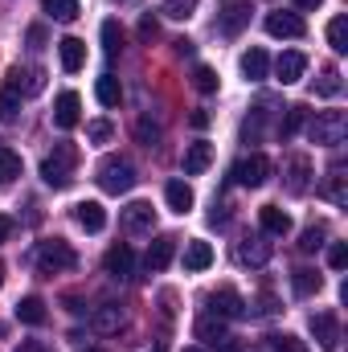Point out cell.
<instances>
[{
    "instance_id": "obj_1",
    "label": "cell",
    "mask_w": 348,
    "mask_h": 352,
    "mask_svg": "<svg viewBox=\"0 0 348 352\" xmlns=\"http://www.w3.org/2000/svg\"><path fill=\"white\" fill-rule=\"evenodd\" d=\"M94 180H98V188L111 192V197L131 192V184H135V164H131L127 156H107V160L94 168Z\"/></svg>"
},
{
    "instance_id": "obj_2",
    "label": "cell",
    "mask_w": 348,
    "mask_h": 352,
    "mask_svg": "<svg viewBox=\"0 0 348 352\" xmlns=\"http://www.w3.org/2000/svg\"><path fill=\"white\" fill-rule=\"evenodd\" d=\"M74 160H78V152H74L70 144L54 148V152L41 160V180H45L50 188H66V184L74 180Z\"/></svg>"
},
{
    "instance_id": "obj_3",
    "label": "cell",
    "mask_w": 348,
    "mask_h": 352,
    "mask_svg": "<svg viewBox=\"0 0 348 352\" xmlns=\"http://www.w3.org/2000/svg\"><path fill=\"white\" fill-rule=\"evenodd\" d=\"M74 266H78V254L70 250V242L50 238V242L37 246V270L41 274H62V270H74Z\"/></svg>"
},
{
    "instance_id": "obj_4",
    "label": "cell",
    "mask_w": 348,
    "mask_h": 352,
    "mask_svg": "<svg viewBox=\"0 0 348 352\" xmlns=\"http://www.w3.org/2000/svg\"><path fill=\"white\" fill-rule=\"evenodd\" d=\"M307 135H312L316 144H324V148H336V144H345V135H348V115H345V111H324V115H316V119H312V127H307Z\"/></svg>"
},
{
    "instance_id": "obj_5",
    "label": "cell",
    "mask_w": 348,
    "mask_h": 352,
    "mask_svg": "<svg viewBox=\"0 0 348 352\" xmlns=\"http://www.w3.org/2000/svg\"><path fill=\"white\" fill-rule=\"evenodd\" d=\"M193 336L201 340V349L234 352V336H230L226 320H217V316H201V320H197V328H193Z\"/></svg>"
},
{
    "instance_id": "obj_6",
    "label": "cell",
    "mask_w": 348,
    "mask_h": 352,
    "mask_svg": "<svg viewBox=\"0 0 348 352\" xmlns=\"http://www.w3.org/2000/svg\"><path fill=\"white\" fill-rule=\"evenodd\" d=\"M234 180L238 184H246V188H259V184H266V176H270V160L262 156V152H254V156H242L238 164H234Z\"/></svg>"
},
{
    "instance_id": "obj_7",
    "label": "cell",
    "mask_w": 348,
    "mask_h": 352,
    "mask_svg": "<svg viewBox=\"0 0 348 352\" xmlns=\"http://www.w3.org/2000/svg\"><path fill=\"white\" fill-rule=\"evenodd\" d=\"M312 336H316V344H320L324 352H336L340 349V320H336L332 311L312 316Z\"/></svg>"
},
{
    "instance_id": "obj_8",
    "label": "cell",
    "mask_w": 348,
    "mask_h": 352,
    "mask_svg": "<svg viewBox=\"0 0 348 352\" xmlns=\"http://www.w3.org/2000/svg\"><path fill=\"white\" fill-rule=\"evenodd\" d=\"M266 33H270V37H291V41H295V37L307 33V25H303L299 12H283V8H279V12H266Z\"/></svg>"
},
{
    "instance_id": "obj_9",
    "label": "cell",
    "mask_w": 348,
    "mask_h": 352,
    "mask_svg": "<svg viewBox=\"0 0 348 352\" xmlns=\"http://www.w3.org/2000/svg\"><path fill=\"white\" fill-rule=\"evenodd\" d=\"M78 119H83V98L74 90H62L58 102H54V123L62 131H70V127H78Z\"/></svg>"
},
{
    "instance_id": "obj_10",
    "label": "cell",
    "mask_w": 348,
    "mask_h": 352,
    "mask_svg": "<svg viewBox=\"0 0 348 352\" xmlns=\"http://www.w3.org/2000/svg\"><path fill=\"white\" fill-rule=\"evenodd\" d=\"M209 311H213L217 320H238V316H246V303H242V295H238V291L221 287V291H213V295H209Z\"/></svg>"
},
{
    "instance_id": "obj_11",
    "label": "cell",
    "mask_w": 348,
    "mask_h": 352,
    "mask_svg": "<svg viewBox=\"0 0 348 352\" xmlns=\"http://www.w3.org/2000/svg\"><path fill=\"white\" fill-rule=\"evenodd\" d=\"M131 266H135V254H131V246H123V242L102 254V270H107L111 278H131Z\"/></svg>"
},
{
    "instance_id": "obj_12",
    "label": "cell",
    "mask_w": 348,
    "mask_h": 352,
    "mask_svg": "<svg viewBox=\"0 0 348 352\" xmlns=\"http://www.w3.org/2000/svg\"><path fill=\"white\" fill-rule=\"evenodd\" d=\"M123 226H127L131 234H148V230L156 226V209H152L148 201H131V205L123 209Z\"/></svg>"
},
{
    "instance_id": "obj_13",
    "label": "cell",
    "mask_w": 348,
    "mask_h": 352,
    "mask_svg": "<svg viewBox=\"0 0 348 352\" xmlns=\"http://www.w3.org/2000/svg\"><path fill=\"white\" fill-rule=\"evenodd\" d=\"M8 78H12L8 87L17 90V94H41V90H45V70H41V66H25V70L17 66Z\"/></svg>"
},
{
    "instance_id": "obj_14",
    "label": "cell",
    "mask_w": 348,
    "mask_h": 352,
    "mask_svg": "<svg viewBox=\"0 0 348 352\" xmlns=\"http://www.w3.org/2000/svg\"><path fill=\"white\" fill-rule=\"evenodd\" d=\"M58 58H62V70H66V74H78V70L87 66V45H83L78 37H62V41H58Z\"/></svg>"
},
{
    "instance_id": "obj_15",
    "label": "cell",
    "mask_w": 348,
    "mask_h": 352,
    "mask_svg": "<svg viewBox=\"0 0 348 352\" xmlns=\"http://www.w3.org/2000/svg\"><path fill=\"white\" fill-rule=\"evenodd\" d=\"M303 70H307V58H303L299 50H287V54L274 62V74H279V82H283V87L299 82V78H303Z\"/></svg>"
},
{
    "instance_id": "obj_16",
    "label": "cell",
    "mask_w": 348,
    "mask_h": 352,
    "mask_svg": "<svg viewBox=\"0 0 348 352\" xmlns=\"http://www.w3.org/2000/svg\"><path fill=\"white\" fill-rule=\"evenodd\" d=\"M74 221H78L87 234H98V230H107V209H102L98 201H78V205H74Z\"/></svg>"
},
{
    "instance_id": "obj_17",
    "label": "cell",
    "mask_w": 348,
    "mask_h": 352,
    "mask_svg": "<svg viewBox=\"0 0 348 352\" xmlns=\"http://www.w3.org/2000/svg\"><path fill=\"white\" fill-rule=\"evenodd\" d=\"M307 184H312V160L307 156H291L287 160V192H307Z\"/></svg>"
},
{
    "instance_id": "obj_18",
    "label": "cell",
    "mask_w": 348,
    "mask_h": 352,
    "mask_svg": "<svg viewBox=\"0 0 348 352\" xmlns=\"http://www.w3.org/2000/svg\"><path fill=\"white\" fill-rule=\"evenodd\" d=\"M90 328H94L98 336H115V332L123 328V311H119L115 303H102V307L90 316Z\"/></svg>"
},
{
    "instance_id": "obj_19",
    "label": "cell",
    "mask_w": 348,
    "mask_h": 352,
    "mask_svg": "<svg viewBox=\"0 0 348 352\" xmlns=\"http://www.w3.org/2000/svg\"><path fill=\"white\" fill-rule=\"evenodd\" d=\"M213 164V144H205V140H197V144H188V152H184V176H197L205 173Z\"/></svg>"
},
{
    "instance_id": "obj_20",
    "label": "cell",
    "mask_w": 348,
    "mask_h": 352,
    "mask_svg": "<svg viewBox=\"0 0 348 352\" xmlns=\"http://www.w3.org/2000/svg\"><path fill=\"white\" fill-rule=\"evenodd\" d=\"M320 287H324V278H320L312 266H299V270H291V291H295L299 299H312V295H320Z\"/></svg>"
},
{
    "instance_id": "obj_21",
    "label": "cell",
    "mask_w": 348,
    "mask_h": 352,
    "mask_svg": "<svg viewBox=\"0 0 348 352\" xmlns=\"http://www.w3.org/2000/svg\"><path fill=\"white\" fill-rule=\"evenodd\" d=\"M173 254H176V238L173 234H160V238L148 246V270H164V266L173 263Z\"/></svg>"
},
{
    "instance_id": "obj_22",
    "label": "cell",
    "mask_w": 348,
    "mask_h": 352,
    "mask_svg": "<svg viewBox=\"0 0 348 352\" xmlns=\"http://www.w3.org/2000/svg\"><path fill=\"white\" fill-rule=\"evenodd\" d=\"M164 201H168V209H173V213L184 217V213L193 209V188H188L184 180H168V184H164Z\"/></svg>"
},
{
    "instance_id": "obj_23",
    "label": "cell",
    "mask_w": 348,
    "mask_h": 352,
    "mask_svg": "<svg viewBox=\"0 0 348 352\" xmlns=\"http://www.w3.org/2000/svg\"><path fill=\"white\" fill-rule=\"evenodd\" d=\"M259 221H262V230H266L270 238H283V234L291 230V217H287L279 205H262V209H259Z\"/></svg>"
},
{
    "instance_id": "obj_24",
    "label": "cell",
    "mask_w": 348,
    "mask_h": 352,
    "mask_svg": "<svg viewBox=\"0 0 348 352\" xmlns=\"http://www.w3.org/2000/svg\"><path fill=\"white\" fill-rule=\"evenodd\" d=\"M45 316H50V311H45V303H41L37 295H25V299L17 303V320H21V324H29V328H41V324H45Z\"/></svg>"
},
{
    "instance_id": "obj_25",
    "label": "cell",
    "mask_w": 348,
    "mask_h": 352,
    "mask_svg": "<svg viewBox=\"0 0 348 352\" xmlns=\"http://www.w3.org/2000/svg\"><path fill=\"white\" fill-rule=\"evenodd\" d=\"M213 266V246L209 242H188L184 246V270H209Z\"/></svg>"
},
{
    "instance_id": "obj_26",
    "label": "cell",
    "mask_w": 348,
    "mask_h": 352,
    "mask_svg": "<svg viewBox=\"0 0 348 352\" xmlns=\"http://www.w3.org/2000/svg\"><path fill=\"white\" fill-rule=\"evenodd\" d=\"M266 70H270V58H266L262 50H246V54H242V74H246V82H262Z\"/></svg>"
},
{
    "instance_id": "obj_27",
    "label": "cell",
    "mask_w": 348,
    "mask_h": 352,
    "mask_svg": "<svg viewBox=\"0 0 348 352\" xmlns=\"http://www.w3.org/2000/svg\"><path fill=\"white\" fill-rule=\"evenodd\" d=\"M266 258H270V242H262V238H246V242L238 246V263L262 266Z\"/></svg>"
},
{
    "instance_id": "obj_28",
    "label": "cell",
    "mask_w": 348,
    "mask_h": 352,
    "mask_svg": "<svg viewBox=\"0 0 348 352\" xmlns=\"http://www.w3.org/2000/svg\"><path fill=\"white\" fill-rule=\"evenodd\" d=\"M94 94H98V102H102V107H119V102H123V87H119V78H115V74H98Z\"/></svg>"
},
{
    "instance_id": "obj_29",
    "label": "cell",
    "mask_w": 348,
    "mask_h": 352,
    "mask_svg": "<svg viewBox=\"0 0 348 352\" xmlns=\"http://www.w3.org/2000/svg\"><path fill=\"white\" fill-rule=\"evenodd\" d=\"M345 164H332L328 168V184H324V192H328V201L332 205H348V188H345Z\"/></svg>"
},
{
    "instance_id": "obj_30",
    "label": "cell",
    "mask_w": 348,
    "mask_h": 352,
    "mask_svg": "<svg viewBox=\"0 0 348 352\" xmlns=\"http://www.w3.org/2000/svg\"><path fill=\"white\" fill-rule=\"evenodd\" d=\"M17 176H21V156H17L8 144H0V188H4V184H12Z\"/></svg>"
},
{
    "instance_id": "obj_31",
    "label": "cell",
    "mask_w": 348,
    "mask_h": 352,
    "mask_svg": "<svg viewBox=\"0 0 348 352\" xmlns=\"http://www.w3.org/2000/svg\"><path fill=\"white\" fill-rule=\"evenodd\" d=\"M246 21H250V8H246V4H230V8L221 12V33H230V37H234V33H242V25H246Z\"/></svg>"
},
{
    "instance_id": "obj_32",
    "label": "cell",
    "mask_w": 348,
    "mask_h": 352,
    "mask_svg": "<svg viewBox=\"0 0 348 352\" xmlns=\"http://www.w3.org/2000/svg\"><path fill=\"white\" fill-rule=\"evenodd\" d=\"M340 87H345V82H340V70H336V66H324L320 78H316V94H320V98H336Z\"/></svg>"
},
{
    "instance_id": "obj_33",
    "label": "cell",
    "mask_w": 348,
    "mask_h": 352,
    "mask_svg": "<svg viewBox=\"0 0 348 352\" xmlns=\"http://www.w3.org/2000/svg\"><path fill=\"white\" fill-rule=\"evenodd\" d=\"M41 8H45L54 21H62V25H70V21L78 16V0H41Z\"/></svg>"
},
{
    "instance_id": "obj_34",
    "label": "cell",
    "mask_w": 348,
    "mask_h": 352,
    "mask_svg": "<svg viewBox=\"0 0 348 352\" xmlns=\"http://www.w3.org/2000/svg\"><path fill=\"white\" fill-rule=\"evenodd\" d=\"M328 45L336 54H348V16H332L328 21Z\"/></svg>"
},
{
    "instance_id": "obj_35",
    "label": "cell",
    "mask_w": 348,
    "mask_h": 352,
    "mask_svg": "<svg viewBox=\"0 0 348 352\" xmlns=\"http://www.w3.org/2000/svg\"><path fill=\"white\" fill-rule=\"evenodd\" d=\"M17 115H21V94L12 87H4L0 90V123H12Z\"/></svg>"
},
{
    "instance_id": "obj_36",
    "label": "cell",
    "mask_w": 348,
    "mask_h": 352,
    "mask_svg": "<svg viewBox=\"0 0 348 352\" xmlns=\"http://www.w3.org/2000/svg\"><path fill=\"white\" fill-rule=\"evenodd\" d=\"M160 8H164V16H173V21H188V16L197 12V0H160Z\"/></svg>"
},
{
    "instance_id": "obj_37",
    "label": "cell",
    "mask_w": 348,
    "mask_h": 352,
    "mask_svg": "<svg viewBox=\"0 0 348 352\" xmlns=\"http://www.w3.org/2000/svg\"><path fill=\"white\" fill-rule=\"evenodd\" d=\"M102 50H107V54H119V50H123V29H119V21H102Z\"/></svg>"
},
{
    "instance_id": "obj_38",
    "label": "cell",
    "mask_w": 348,
    "mask_h": 352,
    "mask_svg": "<svg viewBox=\"0 0 348 352\" xmlns=\"http://www.w3.org/2000/svg\"><path fill=\"white\" fill-rule=\"evenodd\" d=\"M303 119H307V107H287V119H283V127H279L283 140H291V135L303 127Z\"/></svg>"
},
{
    "instance_id": "obj_39",
    "label": "cell",
    "mask_w": 348,
    "mask_h": 352,
    "mask_svg": "<svg viewBox=\"0 0 348 352\" xmlns=\"http://www.w3.org/2000/svg\"><path fill=\"white\" fill-rule=\"evenodd\" d=\"M324 238H328V230H324V226H307V230H303V238H299V250H303V254H312V250H320V246H324Z\"/></svg>"
},
{
    "instance_id": "obj_40",
    "label": "cell",
    "mask_w": 348,
    "mask_h": 352,
    "mask_svg": "<svg viewBox=\"0 0 348 352\" xmlns=\"http://www.w3.org/2000/svg\"><path fill=\"white\" fill-rule=\"evenodd\" d=\"M135 135H140V144H148V148H152V144L160 140V123H156L152 115H144V119L135 123Z\"/></svg>"
},
{
    "instance_id": "obj_41",
    "label": "cell",
    "mask_w": 348,
    "mask_h": 352,
    "mask_svg": "<svg viewBox=\"0 0 348 352\" xmlns=\"http://www.w3.org/2000/svg\"><path fill=\"white\" fill-rule=\"evenodd\" d=\"M193 87L201 90V94H213V90H217V74H213L209 66H197V70H193Z\"/></svg>"
},
{
    "instance_id": "obj_42",
    "label": "cell",
    "mask_w": 348,
    "mask_h": 352,
    "mask_svg": "<svg viewBox=\"0 0 348 352\" xmlns=\"http://www.w3.org/2000/svg\"><path fill=\"white\" fill-rule=\"evenodd\" d=\"M266 344H270L274 352H307V344H303L299 336H287V332H283V336H270Z\"/></svg>"
},
{
    "instance_id": "obj_43",
    "label": "cell",
    "mask_w": 348,
    "mask_h": 352,
    "mask_svg": "<svg viewBox=\"0 0 348 352\" xmlns=\"http://www.w3.org/2000/svg\"><path fill=\"white\" fill-rule=\"evenodd\" d=\"M87 135L94 144H107V140H111V123H107V119H94V123H87Z\"/></svg>"
},
{
    "instance_id": "obj_44",
    "label": "cell",
    "mask_w": 348,
    "mask_h": 352,
    "mask_svg": "<svg viewBox=\"0 0 348 352\" xmlns=\"http://www.w3.org/2000/svg\"><path fill=\"white\" fill-rule=\"evenodd\" d=\"M328 263L336 266V270H345L348 266V246L345 242H332V246H328Z\"/></svg>"
},
{
    "instance_id": "obj_45",
    "label": "cell",
    "mask_w": 348,
    "mask_h": 352,
    "mask_svg": "<svg viewBox=\"0 0 348 352\" xmlns=\"http://www.w3.org/2000/svg\"><path fill=\"white\" fill-rule=\"evenodd\" d=\"M41 45H45V29L33 25V29H29V50H41Z\"/></svg>"
},
{
    "instance_id": "obj_46",
    "label": "cell",
    "mask_w": 348,
    "mask_h": 352,
    "mask_svg": "<svg viewBox=\"0 0 348 352\" xmlns=\"http://www.w3.org/2000/svg\"><path fill=\"white\" fill-rule=\"evenodd\" d=\"M140 37H144V41H152V37H156V21H152V16H144V21H140Z\"/></svg>"
},
{
    "instance_id": "obj_47",
    "label": "cell",
    "mask_w": 348,
    "mask_h": 352,
    "mask_svg": "<svg viewBox=\"0 0 348 352\" xmlns=\"http://www.w3.org/2000/svg\"><path fill=\"white\" fill-rule=\"evenodd\" d=\"M12 230H17V221H12V217H0V242H8Z\"/></svg>"
},
{
    "instance_id": "obj_48",
    "label": "cell",
    "mask_w": 348,
    "mask_h": 352,
    "mask_svg": "<svg viewBox=\"0 0 348 352\" xmlns=\"http://www.w3.org/2000/svg\"><path fill=\"white\" fill-rule=\"evenodd\" d=\"M188 123H193V127H209V111H193Z\"/></svg>"
},
{
    "instance_id": "obj_49",
    "label": "cell",
    "mask_w": 348,
    "mask_h": 352,
    "mask_svg": "<svg viewBox=\"0 0 348 352\" xmlns=\"http://www.w3.org/2000/svg\"><path fill=\"white\" fill-rule=\"evenodd\" d=\"M17 352H50V349H45L41 340H25V344H21V349H17Z\"/></svg>"
},
{
    "instance_id": "obj_50",
    "label": "cell",
    "mask_w": 348,
    "mask_h": 352,
    "mask_svg": "<svg viewBox=\"0 0 348 352\" xmlns=\"http://www.w3.org/2000/svg\"><path fill=\"white\" fill-rule=\"evenodd\" d=\"M295 4H299V8H320L324 0H295Z\"/></svg>"
},
{
    "instance_id": "obj_51",
    "label": "cell",
    "mask_w": 348,
    "mask_h": 352,
    "mask_svg": "<svg viewBox=\"0 0 348 352\" xmlns=\"http://www.w3.org/2000/svg\"><path fill=\"white\" fill-rule=\"evenodd\" d=\"M0 287H4V263H0Z\"/></svg>"
},
{
    "instance_id": "obj_52",
    "label": "cell",
    "mask_w": 348,
    "mask_h": 352,
    "mask_svg": "<svg viewBox=\"0 0 348 352\" xmlns=\"http://www.w3.org/2000/svg\"><path fill=\"white\" fill-rule=\"evenodd\" d=\"M184 352H205V349H184Z\"/></svg>"
},
{
    "instance_id": "obj_53",
    "label": "cell",
    "mask_w": 348,
    "mask_h": 352,
    "mask_svg": "<svg viewBox=\"0 0 348 352\" xmlns=\"http://www.w3.org/2000/svg\"><path fill=\"white\" fill-rule=\"evenodd\" d=\"M87 352H107V349H87Z\"/></svg>"
}]
</instances>
